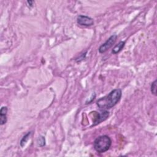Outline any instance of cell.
I'll list each match as a JSON object with an SVG mask.
<instances>
[{"mask_svg": "<svg viewBox=\"0 0 157 157\" xmlns=\"http://www.w3.org/2000/svg\"><path fill=\"white\" fill-rule=\"evenodd\" d=\"M31 134V131H30V132H28L27 134H26L22 137V139H21V140H20V146H21V147H23L25 145V144H26L27 141H28V139H29V137Z\"/></svg>", "mask_w": 157, "mask_h": 157, "instance_id": "ba28073f", "label": "cell"}, {"mask_svg": "<svg viewBox=\"0 0 157 157\" xmlns=\"http://www.w3.org/2000/svg\"><path fill=\"white\" fill-rule=\"evenodd\" d=\"M125 45V41H120L118 44H117L112 50V54H117L124 48Z\"/></svg>", "mask_w": 157, "mask_h": 157, "instance_id": "52a82bcc", "label": "cell"}, {"mask_svg": "<svg viewBox=\"0 0 157 157\" xmlns=\"http://www.w3.org/2000/svg\"><path fill=\"white\" fill-rule=\"evenodd\" d=\"M151 92L155 96H156V80L152 82L151 85Z\"/></svg>", "mask_w": 157, "mask_h": 157, "instance_id": "30bf717a", "label": "cell"}, {"mask_svg": "<svg viewBox=\"0 0 157 157\" xmlns=\"http://www.w3.org/2000/svg\"><path fill=\"white\" fill-rule=\"evenodd\" d=\"M95 114V117L93 122V124L91 126H94L101 123L102 121H105L109 117V112L107 110H103L101 113H99L97 112H94Z\"/></svg>", "mask_w": 157, "mask_h": 157, "instance_id": "277c9868", "label": "cell"}, {"mask_svg": "<svg viewBox=\"0 0 157 157\" xmlns=\"http://www.w3.org/2000/svg\"><path fill=\"white\" fill-rule=\"evenodd\" d=\"M117 39V35L113 34L109 37V38L102 44L98 48V51L100 53H104L110 49L115 43Z\"/></svg>", "mask_w": 157, "mask_h": 157, "instance_id": "3957f363", "label": "cell"}, {"mask_svg": "<svg viewBox=\"0 0 157 157\" xmlns=\"http://www.w3.org/2000/svg\"><path fill=\"white\" fill-rule=\"evenodd\" d=\"M121 95L122 92L120 89H114L107 95L99 98L96 101V104L101 110L111 109L120 101Z\"/></svg>", "mask_w": 157, "mask_h": 157, "instance_id": "6da1fadb", "label": "cell"}, {"mask_svg": "<svg viewBox=\"0 0 157 157\" xmlns=\"http://www.w3.org/2000/svg\"><path fill=\"white\" fill-rule=\"evenodd\" d=\"M111 145L112 140L107 135H102L98 137L93 143L94 150L99 153L107 151L110 148Z\"/></svg>", "mask_w": 157, "mask_h": 157, "instance_id": "7a4b0ae2", "label": "cell"}, {"mask_svg": "<svg viewBox=\"0 0 157 157\" xmlns=\"http://www.w3.org/2000/svg\"><path fill=\"white\" fill-rule=\"evenodd\" d=\"M37 144L40 147H43L45 145V139L44 136H40L37 138Z\"/></svg>", "mask_w": 157, "mask_h": 157, "instance_id": "9c48e42d", "label": "cell"}, {"mask_svg": "<svg viewBox=\"0 0 157 157\" xmlns=\"http://www.w3.org/2000/svg\"><path fill=\"white\" fill-rule=\"evenodd\" d=\"M7 107L6 106L2 107L0 110V124H1V125H3L7 122Z\"/></svg>", "mask_w": 157, "mask_h": 157, "instance_id": "8992f818", "label": "cell"}, {"mask_svg": "<svg viewBox=\"0 0 157 157\" xmlns=\"http://www.w3.org/2000/svg\"><path fill=\"white\" fill-rule=\"evenodd\" d=\"M27 3H28L29 5H31V6H33V3H34V1H27Z\"/></svg>", "mask_w": 157, "mask_h": 157, "instance_id": "8fae6325", "label": "cell"}, {"mask_svg": "<svg viewBox=\"0 0 157 157\" xmlns=\"http://www.w3.org/2000/svg\"><path fill=\"white\" fill-rule=\"evenodd\" d=\"M77 23L81 26H91L94 25V20L88 16L80 15L77 18Z\"/></svg>", "mask_w": 157, "mask_h": 157, "instance_id": "5b68a950", "label": "cell"}]
</instances>
